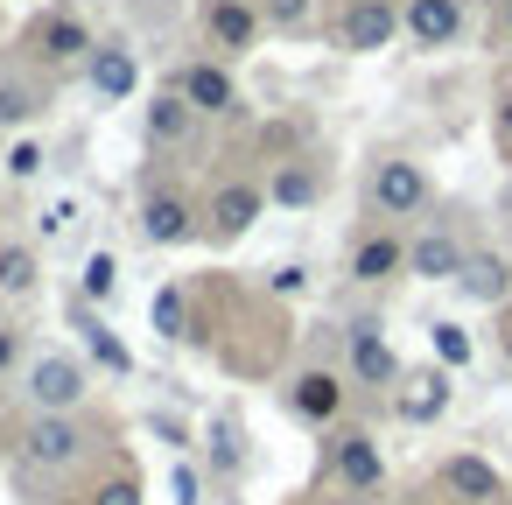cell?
Returning a JSON list of instances; mask_svg holds the SVG:
<instances>
[{
  "label": "cell",
  "instance_id": "8fae6325",
  "mask_svg": "<svg viewBox=\"0 0 512 505\" xmlns=\"http://www.w3.org/2000/svg\"><path fill=\"white\" fill-rule=\"evenodd\" d=\"M92 50H99V43L85 36L78 15H50V22H43V57H50V64H78V57H92Z\"/></svg>",
  "mask_w": 512,
  "mask_h": 505
},
{
  "label": "cell",
  "instance_id": "5bb4252c",
  "mask_svg": "<svg viewBox=\"0 0 512 505\" xmlns=\"http://www.w3.org/2000/svg\"><path fill=\"white\" fill-rule=\"evenodd\" d=\"M211 218H218V239H239V232L260 218V190H246V183H225V190H218V204H211Z\"/></svg>",
  "mask_w": 512,
  "mask_h": 505
},
{
  "label": "cell",
  "instance_id": "52a82bcc",
  "mask_svg": "<svg viewBox=\"0 0 512 505\" xmlns=\"http://www.w3.org/2000/svg\"><path fill=\"white\" fill-rule=\"evenodd\" d=\"M442 484H449L456 498H477V505L505 498V477H498L484 456H449V463H442Z\"/></svg>",
  "mask_w": 512,
  "mask_h": 505
},
{
  "label": "cell",
  "instance_id": "277c9868",
  "mask_svg": "<svg viewBox=\"0 0 512 505\" xmlns=\"http://www.w3.org/2000/svg\"><path fill=\"white\" fill-rule=\"evenodd\" d=\"M85 78H92L99 99H127V92L141 85V64H134V50H120V43H99V50L85 57Z\"/></svg>",
  "mask_w": 512,
  "mask_h": 505
},
{
  "label": "cell",
  "instance_id": "cb8c5ba5",
  "mask_svg": "<svg viewBox=\"0 0 512 505\" xmlns=\"http://www.w3.org/2000/svg\"><path fill=\"white\" fill-rule=\"evenodd\" d=\"M78 288H85V302H113V288H120V260H113V253H92Z\"/></svg>",
  "mask_w": 512,
  "mask_h": 505
},
{
  "label": "cell",
  "instance_id": "9c48e42d",
  "mask_svg": "<svg viewBox=\"0 0 512 505\" xmlns=\"http://www.w3.org/2000/svg\"><path fill=\"white\" fill-rule=\"evenodd\" d=\"M344 43L351 50H386L393 43V0H358L344 15Z\"/></svg>",
  "mask_w": 512,
  "mask_h": 505
},
{
  "label": "cell",
  "instance_id": "e575fe53",
  "mask_svg": "<svg viewBox=\"0 0 512 505\" xmlns=\"http://www.w3.org/2000/svg\"><path fill=\"white\" fill-rule=\"evenodd\" d=\"M498 134H505V141H512V99H505V106H498Z\"/></svg>",
  "mask_w": 512,
  "mask_h": 505
},
{
  "label": "cell",
  "instance_id": "3957f363",
  "mask_svg": "<svg viewBox=\"0 0 512 505\" xmlns=\"http://www.w3.org/2000/svg\"><path fill=\"white\" fill-rule=\"evenodd\" d=\"M372 204H379L386 218H407V211L428 204V176H421L414 162H379V169H372Z\"/></svg>",
  "mask_w": 512,
  "mask_h": 505
},
{
  "label": "cell",
  "instance_id": "7402d4cb",
  "mask_svg": "<svg viewBox=\"0 0 512 505\" xmlns=\"http://www.w3.org/2000/svg\"><path fill=\"white\" fill-rule=\"evenodd\" d=\"M36 288V246H0V295Z\"/></svg>",
  "mask_w": 512,
  "mask_h": 505
},
{
  "label": "cell",
  "instance_id": "4fadbf2b",
  "mask_svg": "<svg viewBox=\"0 0 512 505\" xmlns=\"http://www.w3.org/2000/svg\"><path fill=\"white\" fill-rule=\"evenodd\" d=\"M183 99L197 113H232V78L218 64H197V71H183Z\"/></svg>",
  "mask_w": 512,
  "mask_h": 505
},
{
  "label": "cell",
  "instance_id": "7a4b0ae2",
  "mask_svg": "<svg viewBox=\"0 0 512 505\" xmlns=\"http://www.w3.org/2000/svg\"><path fill=\"white\" fill-rule=\"evenodd\" d=\"M22 456H29L36 470H71V463L85 456V428H78L71 414H36V428H29V442H22Z\"/></svg>",
  "mask_w": 512,
  "mask_h": 505
},
{
  "label": "cell",
  "instance_id": "836d02e7",
  "mask_svg": "<svg viewBox=\"0 0 512 505\" xmlns=\"http://www.w3.org/2000/svg\"><path fill=\"white\" fill-rule=\"evenodd\" d=\"M15 351H22V344H15V330H0V372L15 365Z\"/></svg>",
  "mask_w": 512,
  "mask_h": 505
},
{
  "label": "cell",
  "instance_id": "2e32d148",
  "mask_svg": "<svg viewBox=\"0 0 512 505\" xmlns=\"http://www.w3.org/2000/svg\"><path fill=\"white\" fill-rule=\"evenodd\" d=\"M337 477L358 484V491H372V484H379V449H372L365 435H337Z\"/></svg>",
  "mask_w": 512,
  "mask_h": 505
},
{
  "label": "cell",
  "instance_id": "4dcf8cb0",
  "mask_svg": "<svg viewBox=\"0 0 512 505\" xmlns=\"http://www.w3.org/2000/svg\"><path fill=\"white\" fill-rule=\"evenodd\" d=\"M211 449H218V463H239V435H232V428H225V421H218V428H211Z\"/></svg>",
  "mask_w": 512,
  "mask_h": 505
},
{
  "label": "cell",
  "instance_id": "9a60e30c",
  "mask_svg": "<svg viewBox=\"0 0 512 505\" xmlns=\"http://www.w3.org/2000/svg\"><path fill=\"white\" fill-rule=\"evenodd\" d=\"M456 288H463L470 302H505V288H512V274H505V260H491V253H477V260H463V274H456Z\"/></svg>",
  "mask_w": 512,
  "mask_h": 505
},
{
  "label": "cell",
  "instance_id": "83f0119b",
  "mask_svg": "<svg viewBox=\"0 0 512 505\" xmlns=\"http://www.w3.org/2000/svg\"><path fill=\"white\" fill-rule=\"evenodd\" d=\"M0 162H8V176H22V183H29V176H43V148H36V141H15Z\"/></svg>",
  "mask_w": 512,
  "mask_h": 505
},
{
  "label": "cell",
  "instance_id": "1f68e13d",
  "mask_svg": "<svg viewBox=\"0 0 512 505\" xmlns=\"http://www.w3.org/2000/svg\"><path fill=\"white\" fill-rule=\"evenodd\" d=\"M267 8H274V22H281V29H295V22L309 15V0H267Z\"/></svg>",
  "mask_w": 512,
  "mask_h": 505
},
{
  "label": "cell",
  "instance_id": "6da1fadb",
  "mask_svg": "<svg viewBox=\"0 0 512 505\" xmlns=\"http://www.w3.org/2000/svg\"><path fill=\"white\" fill-rule=\"evenodd\" d=\"M29 400H36V414H71L78 400H85V365L78 358H36L29 365Z\"/></svg>",
  "mask_w": 512,
  "mask_h": 505
},
{
  "label": "cell",
  "instance_id": "44dd1931",
  "mask_svg": "<svg viewBox=\"0 0 512 505\" xmlns=\"http://www.w3.org/2000/svg\"><path fill=\"white\" fill-rule=\"evenodd\" d=\"M36 113H43V92L29 78H0V127H22Z\"/></svg>",
  "mask_w": 512,
  "mask_h": 505
},
{
  "label": "cell",
  "instance_id": "5b68a950",
  "mask_svg": "<svg viewBox=\"0 0 512 505\" xmlns=\"http://www.w3.org/2000/svg\"><path fill=\"white\" fill-rule=\"evenodd\" d=\"M351 372H358L365 386H400V358H393V344L379 337V323H358V330H351Z\"/></svg>",
  "mask_w": 512,
  "mask_h": 505
},
{
  "label": "cell",
  "instance_id": "d6986e66",
  "mask_svg": "<svg viewBox=\"0 0 512 505\" xmlns=\"http://www.w3.org/2000/svg\"><path fill=\"white\" fill-rule=\"evenodd\" d=\"M211 36L225 50H246L253 43V8H246V0H211Z\"/></svg>",
  "mask_w": 512,
  "mask_h": 505
},
{
  "label": "cell",
  "instance_id": "ffe728a7",
  "mask_svg": "<svg viewBox=\"0 0 512 505\" xmlns=\"http://www.w3.org/2000/svg\"><path fill=\"white\" fill-rule=\"evenodd\" d=\"M400 267H407V253H400L393 239H365V246H358V260H351V274H358V281H393Z\"/></svg>",
  "mask_w": 512,
  "mask_h": 505
},
{
  "label": "cell",
  "instance_id": "8992f818",
  "mask_svg": "<svg viewBox=\"0 0 512 505\" xmlns=\"http://www.w3.org/2000/svg\"><path fill=\"white\" fill-rule=\"evenodd\" d=\"M463 260H470V253H463L449 232H428V239H414V246H407L414 281H456V274H463Z\"/></svg>",
  "mask_w": 512,
  "mask_h": 505
},
{
  "label": "cell",
  "instance_id": "f546056e",
  "mask_svg": "<svg viewBox=\"0 0 512 505\" xmlns=\"http://www.w3.org/2000/svg\"><path fill=\"white\" fill-rule=\"evenodd\" d=\"M99 505H141L134 477H113V484H99Z\"/></svg>",
  "mask_w": 512,
  "mask_h": 505
},
{
  "label": "cell",
  "instance_id": "d6a6232c",
  "mask_svg": "<svg viewBox=\"0 0 512 505\" xmlns=\"http://www.w3.org/2000/svg\"><path fill=\"white\" fill-rule=\"evenodd\" d=\"M169 491H176V505H197V470H176Z\"/></svg>",
  "mask_w": 512,
  "mask_h": 505
},
{
  "label": "cell",
  "instance_id": "e0dca14e",
  "mask_svg": "<svg viewBox=\"0 0 512 505\" xmlns=\"http://www.w3.org/2000/svg\"><path fill=\"white\" fill-rule=\"evenodd\" d=\"M190 120H197V106H190L183 92H162V99L148 106V141H183Z\"/></svg>",
  "mask_w": 512,
  "mask_h": 505
},
{
  "label": "cell",
  "instance_id": "4316f807",
  "mask_svg": "<svg viewBox=\"0 0 512 505\" xmlns=\"http://www.w3.org/2000/svg\"><path fill=\"white\" fill-rule=\"evenodd\" d=\"M274 197L302 211V204H316V176H309V169H281V176H274Z\"/></svg>",
  "mask_w": 512,
  "mask_h": 505
},
{
  "label": "cell",
  "instance_id": "7c38bea8",
  "mask_svg": "<svg viewBox=\"0 0 512 505\" xmlns=\"http://www.w3.org/2000/svg\"><path fill=\"white\" fill-rule=\"evenodd\" d=\"M141 232H148L155 246H183V239H190V204H183V197H148Z\"/></svg>",
  "mask_w": 512,
  "mask_h": 505
},
{
  "label": "cell",
  "instance_id": "603a6c76",
  "mask_svg": "<svg viewBox=\"0 0 512 505\" xmlns=\"http://www.w3.org/2000/svg\"><path fill=\"white\" fill-rule=\"evenodd\" d=\"M78 330H85V351H92L99 365H113V372H134V351H127V344H120V337H113L106 323H92V316H85Z\"/></svg>",
  "mask_w": 512,
  "mask_h": 505
},
{
  "label": "cell",
  "instance_id": "ac0fdd59",
  "mask_svg": "<svg viewBox=\"0 0 512 505\" xmlns=\"http://www.w3.org/2000/svg\"><path fill=\"white\" fill-rule=\"evenodd\" d=\"M337 400H344V386H337L330 372H302V379H295V414L330 421V414H337Z\"/></svg>",
  "mask_w": 512,
  "mask_h": 505
},
{
  "label": "cell",
  "instance_id": "f1b7e54d",
  "mask_svg": "<svg viewBox=\"0 0 512 505\" xmlns=\"http://www.w3.org/2000/svg\"><path fill=\"white\" fill-rule=\"evenodd\" d=\"M71 225H78V204H71V197H57V204H50V211L36 218V232H43V239H64Z\"/></svg>",
  "mask_w": 512,
  "mask_h": 505
},
{
  "label": "cell",
  "instance_id": "484cf974",
  "mask_svg": "<svg viewBox=\"0 0 512 505\" xmlns=\"http://www.w3.org/2000/svg\"><path fill=\"white\" fill-rule=\"evenodd\" d=\"M428 344H435V358L456 372V365H470V337H463V323H435L428 330Z\"/></svg>",
  "mask_w": 512,
  "mask_h": 505
},
{
  "label": "cell",
  "instance_id": "30bf717a",
  "mask_svg": "<svg viewBox=\"0 0 512 505\" xmlns=\"http://www.w3.org/2000/svg\"><path fill=\"white\" fill-rule=\"evenodd\" d=\"M442 407H449V379L442 372H407L400 379V414L407 421H435Z\"/></svg>",
  "mask_w": 512,
  "mask_h": 505
},
{
  "label": "cell",
  "instance_id": "ba28073f",
  "mask_svg": "<svg viewBox=\"0 0 512 505\" xmlns=\"http://www.w3.org/2000/svg\"><path fill=\"white\" fill-rule=\"evenodd\" d=\"M456 29H463V8H456V0H414V8H407V36H414L421 50H442Z\"/></svg>",
  "mask_w": 512,
  "mask_h": 505
},
{
  "label": "cell",
  "instance_id": "d4e9b609",
  "mask_svg": "<svg viewBox=\"0 0 512 505\" xmlns=\"http://www.w3.org/2000/svg\"><path fill=\"white\" fill-rule=\"evenodd\" d=\"M148 316H155V330H162V337H183V316H190V309H183V288H155Z\"/></svg>",
  "mask_w": 512,
  "mask_h": 505
}]
</instances>
